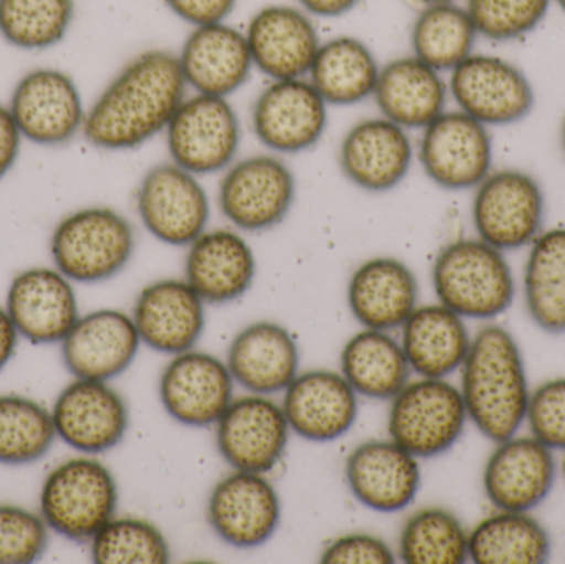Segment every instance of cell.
<instances>
[{
	"mask_svg": "<svg viewBox=\"0 0 565 564\" xmlns=\"http://www.w3.org/2000/svg\"><path fill=\"white\" fill-rule=\"evenodd\" d=\"M417 457L394 440H367L345 460V480L359 503L381 513L407 509L420 489Z\"/></svg>",
	"mask_w": 565,
	"mask_h": 564,
	"instance_id": "25",
	"label": "cell"
},
{
	"mask_svg": "<svg viewBox=\"0 0 565 564\" xmlns=\"http://www.w3.org/2000/svg\"><path fill=\"white\" fill-rule=\"evenodd\" d=\"M52 417L56 437L85 456L115 449L129 427L128 404L108 381L76 377L56 397Z\"/></svg>",
	"mask_w": 565,
	"mask_h": 564,
	"instance_id": "15",
	"label": "cell"
},
{
	"mask_svg": "<svg viewBox=\"0 0 565 564\" xmlns=\"http://www.w3.org/2000/svg\"><path fill=\"white\" fill-rule=\"evenodd\" d=\"M207 519L212 530L228 545L257 549L280 525V496L265 473L235 470L212 490Z\"/></svg>",
	"mask_w": 565,
	"mask_h": 564,
	"instance_id": "17",
	"label": "cell"
},
{
	"mask_svg": "<svg viewBox=\"0 0 565 564\" xmlns=\"http://www.w3.org/2000/svg\"><path fill=\"white\" fill-rule=\"evenodd\" d=\"M523 295L527 313L540 330L565 333V227L543 231L530 245Z\"/></svg>",
	"mask_w": 565,
	"mask_h": 564,
	"instance_id": "36",
	"label": "cell"
},
{
	"mask_svg": "<svg viewBox=\"0 0 565 564\" xmlns=\"http://www.w3.org/2000/svg\"><path fill=\"white\" fill-rule=\"evenodd\" d=\"M473 191L471 219L478 238L507 254L530 247L540 237L546 198L533 174L523 169H493Z\"/></svg>",
	"mask_w": 565,
	"mask_h": 564,
	"instance_id": "7",
	"label": "cell"
},
{
	"mask_svg": "<svg viewBox=\"0 0 565 564\" xmlns=\"http://www.w3.org/2000/svg\"><path fill=\"white\" fill-rule=\"evenodd\" d=\"M49 526L42 515L19 506H0V564H30L49 546Z\"/></svg>",
	"mask_w": 565,
	"mask_h": 564,
	"instance_id": "43",
	"label": "cell"
},
{
	"mask_svg": "<svg viewBox=\"0 0 565 564\" xmlns=\"http://www.w3.org/2000/svg\"><path fill=\"white\" fill-rule=\"evenodd\" d=\"M238 0H164L178 19L192 26L227 22Z\"/></svg>",
	"mask_w": 565,
	"mask_h": 564,
	"instance_id": "46",
	"label": "cell"
},
{
	"mask_svg": "<svg viewBox=\"0 0 565 564\" xmlns=\"http://www.w3.org/2000/svg\"><path fill=\"white\" fill-rule=\"evenodd\" d=\"M556 477L554 450L516 434L497 444L484 466L483 489L497 510L533 512L553 492Z\"/></svg>",
	"mask_w": 565,
	"mask_h": 564,
	"instance_id": "19",
	"label": "cell"
},
{
	"mask_svg": "<svg viewBox=\"0 0 565 564\" xmlns=\"http://www.w3.org/2000/svg\"><path fill=\"white\" fill-rule=\"evenodd\" d=\"M414 145L408 131L384 116L355 123L339 148V166L362 191L387 192L411 171Z\"/></svg>",
	"mask_w": 565,
	"mask_h": 564,
	"instance_id": "22",
	"label": "cell"
},
{
	"mask_svg": "<svg viewBox=\"0 0 565 564\" xmlns=\"http://www.w3.org/2000/svg\"><path fill=\"white\" fill-rule=\"evenodd\" d=\"M391 401V439L417 459L441 456L463 436L467 407L460 387L447 380L420 377Z\"/></svg>",
	"mask_w": 565,
	"mask_h": 564,
	"instance_id": "6",
	"label": "cell"
},
{
	"mask_svg": "<svg viewBox=\"0 0 565 564\" xmlns=\"http://www.w3.org/2000/svg\"><path fill=\"white\" fill-rule=\"evenodd\" d=\"M118 499L111 470L93 457H76L46 476L40 515L56 535L89 542L115 517Z\"/></svg>",
	"mask_w": 565,
	"mask_h": 564,
	"instance_id": "5",
	"label": "cell"
},
{
	"mask_svg": "<svg viewBox=\"0 0 565 564\" xmlns=\"http://www.w3.org/2000/svg\"><path fill=\"white\" fill-rule=\"evenodd\" d=\"M139 347L132 317L106 308L78 318L63 338L62 358L78 380L109 381L131 366Z\"/></svg>",
	"mask_w": 565,
	"mask_h": 564,
	"instance_id": "23",
	"label": "cell"
},
{
	"mask_svg": "<svg viewBox=\"0 0 565 564\" xmlns=\"http://www.w3.org/2000/svg\"><path fill=\"white\" fill-rule=\"evenodd\" d=\"M22 135L9 106L0 105V179L9 174L19 158Z\"/></svg>",
	"mask_w": 565,
	"mask_h": 564,
	"instance_id": "47",
	"label": "cell"
},
{
	"mask_svg": "<svg viewBox=\"0 0 565 564\" xmlns=\"http://www.w3.org/2000/svg\"><path fill=\"white\" fill-rule=\"evenodd\" d=\"M417 156L438 188L470 191L494 169L493 135L460 109H447L422 129Z\"/></svg>",
	"mask_w": 565,
	"mask_h": 564,
	"instance_id": "10",
	"label": "cell"
},
{
	"mask_svg": "<svg viewBox=\"0 0 565 564\" xmlns=\"http://www.w3.org/2000/svg\"><path fill=\"white\" fill-rule=\"evenodd\" d=\"M324 564H392L394 552L384 540L369 533H349L326 546Z\"/></svg>",
	"mask_w": 565,
	"mask_h": 564,
	"instance_id": "45",
	"label": "cell"
},
{
	"mask_svg": "<svg viewBox=\"0 0 565 564\" xmlns=\"http://www.w3.org/2000/svg\"><path fill=\"white\" fill-rule=\"evenodd\" d=\"M478 39L467 7L458 2L431 3L424 6L412 23V55L445 75L477 52Z\"/></svg>",
	"mask_w": 565,
	"mask_h": 564,
	"instance_id": "37",
	"label": "cell"
},
{
	"mask_svg": "<svg viewBox=\"0 0 565 564\" xmlns=\"http://www.w3.org/2000/svg\"><path fill=\"white\" fill-rule=\"evenodd\" d=\"M526 424L531 436L544 446L565 453V377L546 381L531 391Z\"/></svg>",
	"mask_w": 565,
	"mask_h": 564,
	"instance_id": "44",
	"label": "cell"
},
{
	"mask_svg": "<svg viewBox=\"0 0 565 564\" xmlns=\"http://www.w3.org/2000/svg\"><path fill=\"white\" fill-rule=\"evenodd\" d=\"M6 310L20 337L32 344L62 343L79 318L72 280L49 267L17 274L7 291Z\"/></svg>",
	"mask_w": 565,
	"mask_h": 564,
	"instance_id": "20",
	"label": "cell"
},
{
	"mask_svg": "<svg viewBox=\"0 0 565 564\" xmlns=\"http://www.w3.org/2000/svg\"><path fill=\"white\" fill-rule=\"evenodd\" d=\"M245 36L255 68L270 79L306 78L321 46L312 17L285 3L258 10Z\"/></svg>",
	"mask_w": 565,
	"mask_h": 564,
	"instance_id": "21",
	"label": "cell"
},
{
	"mask_svg": "<svg viewBox=\"0 0 565 564\" xmlns=\"http://www.w3.org/2000/svg\"><path fill=\"white\" fill-rule=\"evenodd\" d=\"M56 439L52 413L29 397L0 396V464L29 466L42 459Z\"/></svg>",
	"mask_w": 565,
	"mask_h": 564,
	"instance_id": "39",
	"label": "cell"
},
{
	"mask_svg": "<svg viewBox=\"0 0 565 564\" xmlns=\"http://www.w3.org/2000/svg\"><path fill=\"white\" fill-rule=\"evenodd\" d=\"M348 305L355 320L369 330L402 328L418 307L417 277L398 258H371L349 278Z\"/></svg>",
	"mask_w": 565,
	"mask_h": 564,
	"instance_id": "29",
	"label": "cell"
},
{
	"mask_svg": "<svg viewBox=\"0 0 565 564\" xmlns=\"http://www.w3.org/2000/svg\"><path fill=\"white\" fill-rule=\"evenodd\" d=\"M328 103L306 78L271 79L252 108V128L274 155H299L328 128Z\"/></svg>",
	"mask_w": 565,
	"mask_h": 564,
	"instance_id": "13",
	"label": "cell"
},
{
	"mask_svg": "<svg viewBox=\"0 0 565 564\" xmlns=\"http://www.w3.org/2000/svg\"><path fill=\"white\" fill-rule=\"evenodd\" d=\"M281 407L296 436L311 443H332L354 426L358 393L334 371H306L286 387Z\"/></svg>",
	"mask_w": 565,
	"mask_h": 564,
	"instance_id": "24",
	"label": "cell"
},
{
	"mask_svg": "<svg viewBox=\"0 0 565 564\" xmlns=\"http://www.w3.org/2000/svg\"><path fill=\"white\" fill-rule=\"evenodd\" d=\"M550 533L531 512L498 510L468 533L475 564H543L551 558Z\"/></svg>",
	"mask_w": 565,
	"mask_h": 564,
	"instance_id": "35",
	"label": "cell"
},
{
	"mask_svg": "<svg viewBox=\"0 0 565 564\" xmlns=\"http://www.w3.org/2000/svg\"><path fill=\"white\" fill-rule=\"evenodd\" d=\"M398 556L407 564L467 563L468 532L450 510H418L402 529Z\"/></svg>",
	"mask_w": 565,
	"mask_h": 564,
	"instance_id": "38",
	"label": "cell"
},
{
	"mask_svg": "<svg viewBox=\"0 0 565 564\" xmlns=\"http://www.w3.org/2000/svg\"><path fill=\"white\" fill-rule=\"evenodd\" d=\"M295 198V174L274 152L232 162L218 185L222 214L245 232L277 227L291 211Z\"/></svg>",
	"mask_w": 565,
	"mask_h": 564,
	"instance_id": "11",
	"label": "cell"
},
{
	"mask_svg": "<svg viewBox=\"0 0 565 564\" xmlns=\"http://www.w3.org/2000/svg\"><path fill=\"white\" fill-rule=\"evenodd\" d=\"M553 0H467L468 13L480 39L516 42L546 20Z\"/></svg>",
	"mask_w": 565,
	"mask_h": 564,
	"instance_id": "42",
	"label": "cell"
},
{
	"mask_svg": "<svg viewBox=\"0 0 565 564\" xmlns=\"http://www.w3.org/2000/svg\"><path fill=\"white\" fill-rule=\"evenodd\" d=\"M401 344L415 374L447 380L463 366L471 337L460 315L441 304L424 305L402 324Z\"/></svg>",
	"mask_w": 565,
	"mask_h": 564,
	"instance_id": "32",
	"label": "cell"
},
{
	"mask_svg": "<svg viewBox=\"0 0 565 564\" xmlns=\"http://www.w3.org/2000/svg\"><path fill=\"white\" fill-rule=\"evenodd\" d=\"M131 222L109 207H86L66 215L50 238L56 270L76 284L116 277L135 254Z\"/></svg>",
	"mask_w": 565,
	"mask_h": 564,
	"instance_id": "4",
	"label": "cell"
},
{
	"mask_svg": "<svg viewBox=\"0 0 565 564\" xmlns=\"http://www.w3.org/2000/svg\"><path fill=\"white\" fill-rule=\"evenodd\" d=\"M215 426L217 449L225 462L234 470L257 473L278 466L291 430L282 407L262 394L232 401Z\"/></svg>",
	"mask_w": 565,
	"mask_h": 564,
	"instance_id": "16",
	"label": "cell"
},
{
	"mask_svg": "<svg viewBox=\"0 0 565 564\" xmlns=\"http://www.w3.org/2000/svg\"><path fill=\"white\" fill-rule=\"evenodd\" d=\"M136 207L149 234L174 247H189L207 231L211 217V202L199 175L172 161L146 172Z\"/></svg>",
	"mask_w": 565,
	"mask_h": 564,
	"instance_id": "12",
	"label": "cell"
},
{
	"mask_svg": "<svg viewBox=\"0 0 565 564\" xmlns=\"http://www.w3.org/2000/svg\"><path fill=\"white\" fill-rule=\"evenodd\" d=\"M164 132L171 161L195 175L225 171L241 149V119L224 96H185Z\"/></svg>",
	"mask_w": 565,
	"mask_h": 564,
	"instance_id": "9",
	"label": "cell"
},
{
	"mask_svg": "<svg viewBox=\"0 0 565 564\" xmlns=\"http://www.w3.org/2000/svg\"><path fill=\"white\" fill-rule=\"evenodd\" d=\"M424 6H431V3L458 2V0H418Z\"/></svg>",
	"mask_w": 565,
	"mask_h": 564,
	"instance_id": "50",
	"label": "cell"
},
{
	"mask_svg": "<svg viewBox=\"0 0 565 564\" xmlns=\"http://www.w3.org/2000/svg\"><path fill=\"white\" fill-rule=\"evenodd\" d=\"M227 363L202 351L174 354L159 381L166 413L189 427L215 426L234 401Z\"/></svg>",
	"mask_w": 565,
	"mask_h": 564,
	"instance_id": "18",
	"label": "cell"
},
{
	"mask_svg": "<svg viewBox=\"0 0 565 564\" xmlns=\"http://www.w3.org/2000/svg\"><path fill=\"white\" fill-rule=\"evenodd\" d=\"M184 272L185 281L205 304H231L254 285L257 258L238 232L215 228L189 245Z\"/></svg>",
	"mask_w": 565,
	"mask_h": 564,
	"instance_id": "28",
	"label": "cell"
},
{
	"mask_svg": "<svg viewBox=\"0 0 565 564\" xmlns=\"http://www.w3.org/2000/svg\"><path fill=\"white\" fill-rule=\"evenodd\" d=\"M361 0H298L299 7L311 17L335 19L354 10Z\"/></svg>",
	"mask_w": 565,
	"mask_h": 564,
	"instance_id": "48",
	"label": "cell"
},
{
	"mask_svg": "<svg viewBox=\"0 0 565 564\" xmlns=\"http://www.w3.org/2000/svg\"><path fill=\"white\" fill-rule=\"evenodd\" d=\"M561 142H563V149L565 155V118L563 121V128H561Z\"/></svg>",
	"mask_w": 565,
	"mask_h": 564,
	"instance_id": "51",
	"label": "cell"
},
{
	"mask_svg": "<svg viewBox=\"0 0 565 564\" xmlns=\"http://www.w3.org/2000/svg\"><path fill=\"white\" fill-rule=\"evenodd\" d=\"M188 89L175 53H139L86 111L83 136L105 151L139 148L166 131Z\"/></svg>",
	"mask_w": 565,
	"mask_h": 564,
	"instance_id": "1",
	"label": "cell"
},
{
	"mask_svg": "<svg viewBox=\"0 0 565 564\" xmlns=\"http://www.w3.org/2000/svg\"><path fill=\"white\" fill-rule=\"evenodd\" d=\"M96 564H166L171 562L168 540L148 520L113 517L92 540Z\"/></svg>",
	"mask_w": 565,
	"mask_h": 564,
	"instance_id": "41",
	"label": "cell"
},
{
	"mask_svg": "<svg viewBox=\"0 0 565 564\" xmlns=\"http://www.w3.org/2000/svg\"><path fill=\"white\" fill-rule=\"evenodd\" d=\"M372 98L384 118L407 129H424L447 111L448 82L444 73L417 56H398L381 66Z\"/></svg>",
	"mask_w": 565,
	"mask_h": 564,
	"instance_id": "30",
	"label": "cell"
},
{
	"mask_svg": "<svg viewBox=\"0 0 565 564\" xmlns=\"http://www.w3.org/2000/svg\"><path fill=\"white\" fill-rule=\"evenodd\" d=\"M178 58L188 88L224 98L241 89L255 68L245 32L227 22L194 26Z\"/></svg>",
	"mask_w": 565,
	"mask_h": 564,
	"instance_id": "27",
	"label": "cell"
},
{
	"mask_svg": "<svg viewBox=\"0 0 565 564\" xmlns=\"http://www.w3.org/2000/svg\"><path fill=\"white\" fill-rule=\"evenodd\" d=\"M75 17V0H0V35L20 50L58 45Z\"/></svg>",
	"mask_w": 565,
	"mask_h": 564,
	"instance_id": "40",
	"label": "cell"
},
{
	"mask_svg": "<svg viewBox=\"0 0 565 564\" xmlns=\"http://www.w3.org/2000/svg\"><path fill=\"white\" fill-rule=\"evenodd\" d=\"M341 371L355 393L387 401L408 383L412 370L402 344L388 331L364 328L342 348Z\"/></svg>",
	"mask_w": 565,
	"mask_h": 564,
	"instance_id": "34",
	"label": "cell"
},
{
	"mask_svg": "<svg viewBox=\"0 0 565 564\" xmlns=\"http://www.w3.org/2000/svg\"><path fill=\"white\" fill-rule=\"evenodd\" d=\"M22 138L40 146H63L85 125L78 86L68 73L36 68L17 83L9 105Z\"/></svg>",
	"mask_w": 565,
	"mask_h": 564,
	"instance_id": "14",
	"label": "cell"
},
{
	"mask_svg": "<svg viewBox=\"0 0 565 564\" xmlns=\"http://www.w3.org/2000/svg\"><path fill=\"white\" fill-rule=\"evenodd\" d=\"M461 396L468 421L491 443L516 436L526 424L530 380L520 344L501 324H487L461 366Z\"/></svg>",
	"mask_w": 565,
	"mask_h": 564,
	"instance_id": "2",
	"label": "cell"
},
{
	"mask_svg": "<svg viewBox=\"0 0 565 564\" xmlns=\"http://www.w3.org/2000/svg\"><path fill=\"white\" fill-rule=\"evenodd\" d=\"M132 320L146 347L164 354L184 353L204 333L205 301L185 278H164L142 288Z\"/></svg>",
	"mask_w": 565,
	"mask_h": 564,
	"instance_id": "26",
	"label": "cell"
},
{
	"mask_svg": "<svg viewBox=\"0 0 565 564\" xmlns=\"http://www.w3.org/2000/svg\"><path fill=\"white\" fill-rule=\"evenodd\" d=\"M561 470H563V476L565 479V457H564L563 464H561Z\"/></svg>",
	"mask_w": 565,
	"mask_h": 564,
	"instance_id": "53",
	"label": "cell"
},
{
	"mask_svg": "<svg viewBox=\"0 0 565 564\" xmlns=\"http://www.w3.org/2000/svg\"><path fill=\"white\" fill-rule=\"evenodd\" d=\"M447 82L457 109L490 129L524 121L536 105L530 76L493 53H471L448 73Z\"/></svg>",
	"mask_w": 565,
	"mask_h": 564,
	"instance_id": "8",
	"label": "cell"
},
{
	"mask_svg": "<svg viewBox=\"0 0 565 564\" xmlns=\"http://www.w3.org/2000/svg\"><path fill=\"white\" fill-rule=\"evenodd\" d=\"M19 337V331L10 320L6 308H0V371L10 363L15 354Z\"/></svg>",
	"mask_w": 565,
	"mask_h": 564,
	"instance_id": "49",
	"label": "cell"
},
{
	"mask_svg": "<svg viewBox=\"0 0 565 564\" xmlns=\"http://www.w3.org/2000/svg\"><path fill=\"white\" fill-rule=\"evenodd\" d=\"M431 284L438 304L465 320H494L516 298V278L507 254L478 237L445 245L431 267Z\"/></svg>",
	"mask_w": 565,
	"mask_h": 564,
	"instance_id": "3",
	"label": "cell"
},
{
	"mask_svg": "<svg viewBox=\"0 0 565 564\" xmlns=\"http://www.w3.org/2000/svg\"><path fill=\"white\" fill-rule=\"evenodd\" d=\"M554 3H556L557 7H559L561 12L565 15V0H553Z\"/></svg>",
	"mask_w": 565,
	"mask_h": 564,
	"instance_id": "52",
	"label": "cell"
},
{
	"mask_svg": "<svg viewBox=\"0 0 565 564\" xmlns=\"http://www.w3.org/2000/svg\"><path fill=\"white\" fill-rule=\"evenodd\" d=\"M227 366L234 381L252 394L281 393L299 374L298 344L281 324L257 321L232 341Z\"/></svg>",
	"mask_w": 565,
	"mask_h": 564,
	"instance_id": "31",
	"label": "cell"
},
{
	"mask_svg": "<svg viewBox=\"0 0 565 564\" xmlns=\"http://www.w3.org/2000/svg\"><path fill=\"white\" fill-rule=\"evenodd\" d=\"M381 65L374 52L355 36L342 35L321 42L308 73L328 105H358L371 98Z\"/></svg>",
	"mask_w": 565,
	"mask_h": 564,
	"instance_id": "33",
	"label": "cell"
}]
</instances>
